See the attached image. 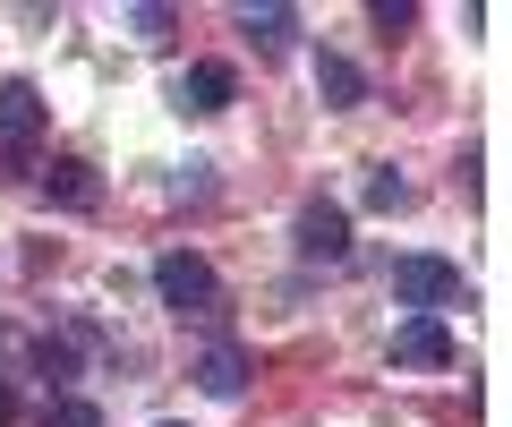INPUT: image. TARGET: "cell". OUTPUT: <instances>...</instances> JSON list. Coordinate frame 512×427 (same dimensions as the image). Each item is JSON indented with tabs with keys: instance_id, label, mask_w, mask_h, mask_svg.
Masks as SVG:
<instances>
[{
	"instance_id": "obj_1",
	"label": "cell",
	"mask_w": 512,
	"mask_h": 427,
	"mask_svg": "<svg viewBox=\"0 0 512 427\" xmlns=\"http://www.w3.org/2000/svg\"><path fill=\"white\" fill-rule=\"evenodd\" d=\"M154 299H163L171 316H222V274L205 257H188V248H171V257L154 265Z\"/></svg>"
},
{
	"instance_id": "obj_2",
	"label": "cell",
	"mask_w": 512,
	"mask_h": 427,
	"mask_svg": "<svg viewBox=\"0 0 512 427\" xmlns=\"http://www.w3.org/2000/svg\"><path fill=\"white\" fill-rule=\"evenodd\" d=\"M393 299H402L410 316L461 308V265L453 257H393Z\"/></svg>"
},
{
	"instance_id": "obj_3",
	"label": "cell",
	"mask_w": 512,
	"mask_h": 427,
	"mask_svg": "<svg viewBox=\"0 0 512 427\" xmlns=\"http://www.w3.org/2000/svg\"><path fill=\"white\" fill-rule=\"evenodd\" d=\"M291 248L308 265H342L350 257V214L333 197H308V205H299V223H291Z\"/></svg>"
},
{
	"instance_id": "obj_4",
	"label": "cell",
	"mask_w": 512,
	"mask_h": 427,
	"mask_svg": "<svg viewBox=\"0 0 512 427\" xmlns=\"http://www.w3.org/2000/svg\"><path fill=\"white\" fill-rule=\"evenodd\" d=\"M35 137H43V94H35V77H9L0 86V146H9V163H26Z\"/></svg>"
},
{
	"instance_id": "obj_5",
	"label": "cell",
	"mask_w": 512,
	"mask_h": 427,
	"mask_svg": "<svg viewBox=\"0 0 512 427\" xmlns=\"http://www.w3.org/2000/svg\"><path fill=\"white\" fill-rule=\"evenodd\" d=\"M393 368H453L444 316H402V325H393Z\"/></svg>"
},
{
	"instance_id": "obj_6",
	"label": "cell",
	"mask_w": 512,
	"mask_h": 427,
	"mask_svg": "<svg viewBox=\"0 0 512 427\" xmlns=\"http://www.w3.org/2000/svg\"><path fill=\"white\" fill-rule=\"evenodd\" d=\"M231 94H239L231 60H197V69L171 77V103H180V112H231Z\"/></svg>"
},
{
	"instance_id": "obj_7",
	"label": "cell",
	"mask_w": 512,
	"mask_h": 427,
	"mask_svg": "<svg viewBox=\"0 0 512 427\" xmlns=\"http://www.w3.org/2000/svg\"><path fill=\"white\" fill-rule=\"evenodd\" d=\"M43 197H52V205H69V214H86V205L103 197V180H94V163H86V154H52V163H43Z\"/></svg>"
},
{
	"instance_id": "obj_8",
	"label": "cell",
	"mask_w": 512,
	"mask_h": 427,
	"mask_svg": "<svg viewBox=\"0 0 512 427\" xmlns=\"http://www.w3.org/2000/svg\"><path fill=\"white\" fill-rule=\"evenodd\" d=\"M316 94H325V112H359L367 103V69L342 52H316Z\"/></svg>"
},
{
	"instance_id": "obj_9",
	"label": "cell",
	"mask_w": 512,
	"mask_h": 427,
	"mask_svg": "<svg viewBox=\"0 0 512 427\" xmlns=\"http://www.w3.org/2000/svg\"><path fill=\"white\" fill-rule=\"evenodd\" d=\"M197 385L214 393V402H239V393H248V351H239V342H214V351L197 359Z\"/></svg>"
},
{
	"instance_id": "obj_10",
	"label": "cell",
	"mask_w": 512,
	"mask_h": 427,
	"mask_svg": "<svg viewBox=\"0 0 512 427\" xmlns=\"http://www.w3.org/2000/svg\"><path fill=\"white\" fill-rule=\"evenodd\" d=\"M239 35L256 43V52H291V35H299V9H282V0H265V9H239Z\"/></svg>"
},
{
	"instance_id": "obj_11",
	"label": "cell",
	"mask_w": 512,
	"mask_h": 427,
	"mask_svg": "<svg viewBox=\"0 0 512 427\" xmlns=\"http://www.w3.org/2000/svg\"><path fill=\"white\" fill-rule=\"evenodd\" d=\"M26 368H35L52 393H69V376H77V351H69V342H26Z\"/></svg>"
},
{
	"instance_id": "obj_12",
	"label": "cell",
	"mask_w": 512,
	"mask_h": 427,
	"mask_svg": "<svg viewBox=\"0 0 512 427\" xmlns=\"http://www.w3.org/2000/svg\"><path fill=\"white\" fill-rule=\"evenodd\" d=\"M367 205H376V214H402V205H410V180H402L393 163H376V171H367Z\"/></svg>"
},
{
	"instance_id": "obj_13",
	"label": "cell",
	"mask_w": 512,
	"mask_h": 427,
	"mask_svg": "<svg viewBox=\"0 0 512 427\" xmlns=\"http://www.w3.org/2000/svg\"><path fill=\"white\" fill-rule=\"evenodd\" d=\"M43 427H103V410H94L86 393H52V402H43Z\"/></svg>"
},
{
	"instance_id": "obj_14",
	"label": "cell",
	"mask_w": 512,
	"mask_h": 427,
	"mask_svg": "<svg viewBox=\"0 0 512 427\" xmlns=\"http://www.w3.org/2000/svg\"><path fill=\"white\" fill-rule=\"evenodd\" d=\"M367 18H376L384 35H402V26H419V0H367Z\"/></svg>"
},
{
	"instance_id": "obj_15",
	"label": "cell",
	"mask_w": 512,
	"mask_h": 427,
	"mask_svg": "<svg viewBox=\"0 0 512 427\" xmlns=\"http://www.w3.org/2000/svg\"><path fill=\"white\" fill-rule=\"evenodd\" d=\"M128 26H137V43H163L171 35V9H154V0H146V9H128Z\"/></svg>"
},
{
	"instance_id": "obj_16",
	"label": "cell",
	"mask_w": 512,
	"mask_h": 427,
	"mask_svg": "<svg viewBox=\"0 0 512 427\" xmlns=\"http://www.w3.org/2000/svg\"><path fill=\"white\" fill-rule=\"evenodd\" d=\"M18 368H26V342L9 334V325H0V385H9V376H18Z\"/></svg>"
},
{
	"instance_id": "obj_17",
	"label": "cell",
	"mask_w": 512,
	"mask_h": 427,
	"mask_svg": "<svg viewBox=\"0 0 512 427\" xmlns=\"http://www.w3.org/2000/svg\"><path fill=\"white\" fill-rule=\"evenodd\" d=\"M9 419H18V385H0V427H9Z\"/></svg>"
},
{
	"instance_id": "obj_18",
	"label": "cell",
	"mask_w": 512,
	"mask_h": 427,
	"mask_svg": "<svg viewBox=\"0 0 512 427\" xmlns=\"http://www.w3.org/2000/svg\"><path fill=\"white\" fill-rule=\"evenodd\" d=\"M163 427H188V419H163Z\"/></svg>"
}]
</instances>
